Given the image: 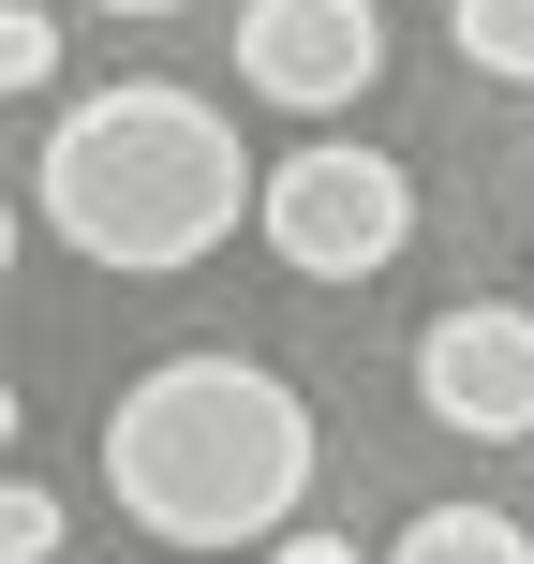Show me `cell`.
Listing matches in <instances>:
<instances>
[{"label": "cell", "mask_w": 534, "mask_h": 564, "mask_svg": "<svg viewBox=\"0 0 534 564\" xmlns=\"http://www.w3.org/2000/svg\"><path fill=\"white\" fill-rule=\"evenodd\" d=\"M312 401L268 357H164L105 416V490L164 550H268L312 506Z\"/></svg>", "instance_id": "6da1fadb"}, {"label": "cell", "mask_w": 534, "mask_h": 564, "mask_svg": "<svg viewBox=\"0 0 534 564\" xmlns=\"http://www.w3.org/2000/svg\"><path fill=\"white\" fill-rule=\"evenodd\" d=\"M253 149H238V119L208 105V89H178V75H119V89H89V105H59V134H45V164H30V194H45V224L75 238L89 268H119V282H178V268H208L238 238V208H253Z\"/></svg>", "instance_id": "7a4b0ae2"}, {"label": "cell", "mask_w": 534, "mask_h": 564, "mask_svg": "<svg viewBox=\"0 0 534 564\" xmlns=\"http://www.w3.org/2000/svg\"><path fill=\"white\" fill-rule=\"evenodd\" d=\"M253 238L297 282H371V268H401V238H416V178H401L386 149L312 134V149H282L253 178Z\"/></svg>", "instance_id": "3957f363"}, {"label": "cell", "mask_w": 534, "mask_h": 564, "mask_svg": "<svg viewBox=\"0 0 534 564\" xmlns=\"http://www.w3.org/2000/svg\"><path fill=\"white\" fill-rule=\"evenodd\" d=\"M416 416L460 446H520L534 431V312L520 297H460L416 327Z\"/></svg>", "instance_id": "277c9868"}, {"label": "cell", "mask_w": 534, "mask_h": 564, "mask_svg": "<svg viewBox=\"0 0 534 564\" xmlns=\"http://www.w3.org/2000/svg\"><path fill=\"white\" fill-rule=\"evenodd\" d=\"M386 75V15L371 0H238V89L282 119H341Z\"/></svg>", "instance_id": "5b68a950"}, {"label": "cell", "mask_w": 534, "mask_h": 564, "mask_svg": "<svg viewBox=\"0 0 534 564\" xmlns=\"http://www.w3.org/2000/svg\"><path fill=\"white\" fill-rule=\"evenodd\" d=\"M386 564H534V520H505V506H416L386 535Z\"/></svg>", "instance_id": "8992f818"}, {"label": "cell", "mask_w": 534, "mask_h": 564, "mask_svg": "<svg viewBox=\"0 0 534 564\" xmlns=\"http://www.w3.org/2000/svg\"><path fill=\"white\" fill-rule=\"evenodd\" d=\"M446 45L476 59L490 89H534V0H446Z\"/></svg>", "instance_id": "52a82bcc"}, {"label": "cell", "mask_w": 534, "mask_h": 564, "mask_svg": "<svg viewBox=\"0 0 534 564\" xmlns=\"http://www.w3.org/2000/svg\"><path fill=\"white\" fill-rule=\"evenodd\" d=\"M45 75H59V15H45V0H0V105L45 89Z\"/></svg>", "instance_id": "ba28073f"}, {"label": "cell", "mask_w": 534, "mask_h": 564, "mask_svg": "<svg viewBox=\"0 0 534 564\" xmlns=\"http://www.w3.org/2000/svg\"><path fill=\"white\" fill-rule=\"evenodd\" d=\"M0 564H59V506L30 476H0Z\"/></svg>", "instance_id": "9c48e42d"}, {"label": "cell", "mask_w": 534, "mask_h": 564, "mask_svg": "<svg viewBox=\"0 0 534 564\" xmlns=\"http://www.w3.org/2000/svg\"><path fill=\"white\" fill-rule=\"evenodd\" d=\"M268 564H357V535H268Z\"/></svg>", "instance_id": "30bf717a"}, {"label": "cell", "mask_w": 534, "mask_h": 564, "mask_svg": "<svg viewBox=\"0 0 534 564\" xmlns=\"http://www.w3.org/2000/svg\"><path fill=\"white\" fill-rule=\"evenodd\" d=\"M89 15H178V0H89Z\"/></svg>", "instance_id": "8fae6325"}, {"label": "cell", "mask_w": 534, "mask_h": 564, "mask_svg": "<svg viewBox=\"0 0 534 564\" xmlns=\"http://www.w3.org/2000/svg\"><path fill=\"white\" fill-rule=\"evenodd\" d=\"M0 282H15V194H0Z\"/></svg>", "instance_id": "7c38bea8"}, {"label": "cell", "mask_w": 534, "mask_h": 564, "mask_svg": "<svg viewBox=\"0 0 534 564\" xmlns=\"http://www.w3.org/2000/svg\"><path fill=\"white\" fill-rule=\"evenodd\" d=\"M15 431H30V401H15V387H0V446H15Z\"/></svg>", "instance_id": "4fadbf2b"}]
</instances>
